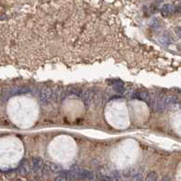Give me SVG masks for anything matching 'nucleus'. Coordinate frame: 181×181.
Listing matches in <instances>:
<instances>
[{"instance_id": "8", "label": "nucleus", "mask_w": 181, "mask_h": 181, "mask_svg": "<svg viewBox=\"0 0 181 181\" xmlns=\"http://www.w3.org/2000/svg\"><path fill=\"white\" fill-rule=\"evenodd\" d=\"M17 172L20 176H26L29 172V168L26 163H22L17 169Z\"/></svg>"}, {"instance_id": "18", "label": "nucleus", "mask_w": 181, "mask_h": 181, "mask_svg": "<svg viewBox=\"0 0 181 181\" xmlns=\"http://www.w3.org/2000/svg\"><path fill=\"white\" fill-rule=\"evenodd\" d=\"M175 32L177 33V35H178L179 38H180V27H177V28H175Z\"/></svg>"}, {"instance_id": "17", "label": "nucleus", "mask_w": 181, "mask_h": 181, "mask_svg": "<svg viewBox=\"0 0 181 181\" xmlns=\"http://www.w3.org/2000/svg\"><path fill=\"white\" fill-rule=\"evenodd\" d=\"M98 181H111L110 179V178L109 177H107V176H99V178H98Z\"/></svg>"}, {"instance_id": "5", "label": "nucleus", "mask_w": 181, "mask_h": 181, "mask_svg": "<svg viewBox=\"0 0 181 181\" xmlns=\"http://www.w3.org/2000/svg\"><path fill=\"white\" fill-rule=\"evenodd\" d=\"M92 96H93V91L90 90H84L80 92V97L82 98L83 101L84 102V104L89 107L92 101Z\"/></svg>"}, {"instance_id": "13", "label": "nucleus", "mask_w": 181, "mask_h": 181, "mask_svg": "<svg viewBox=\"0 0 181 181\" xmlns=\"http://www.w3.org/2000/svg\"><path fill=\"white\" fill-rule=\"evenodd\" d=\"M146 181H159V176L156 172L151 171L148 174L146 178Z\"/></svg>"}, {"instance_id": "20", "label": "nucleus", "mask_w": 181, "mask_h": 181, "mask_svg": "<svg viewBox=\"0 0 181 181\" xmlns=\"http://www.w3.org/2000/svg\"><path fill=\"white\" fill-rule=\"evenodd\" d=\"M125 181H129V180H125Z\"/></svg>"}, {"instance_id": "6", "label": "nucleus", "mask_w": 181, "mask_h": 181, "mask_svg": "<svg viewBox=\"0 0 181 181\" xmlns=\"http://www.w3.org/2000/svg\"><path fill=\"white\" fill-rule=\"evenodd\" d=\"M53 101L55 102H58L61 99H63V89L61 87H56L54 90H53Z\"/></svg>"}, {"instance_id": "10", "label": "nucleus", "mask_w": 181, "mask_h": 181, "mask_svg": "<svg viewBox=\"0 0 181 181\" xmlns=\"http://www.w3.org/2000/svg\"><path fill=\"white\" fill-rule=\"evenodd\" d=\"M102 99H103V95H102V93H101V91L97 90V91L93 92L92 100L94 101V102H95V104H96V105L101 104V101H102Z\"/></svg>"}, {"instance_id": "9", "label": "nucleus", "mask_w": 181, "mask_h": 181, "mask_svg": "<svg viewBox=\"0 0 181 181\" xmlns=\"http://www.w3.org/2000/svg\"><path fill=\"white\" fill-rule=\"evenodd\" d=\"M92 179V173L90 170L83 169L80 171L79 179Z\"/></svg>"}, {"instance_id": "19", "label": "nucleus", "mask_w": 181, "mask_h": 181, "mask_svg": "<svg viewBox=\"0 0 181 181\" xmlns=\"http://www.w3.org/2000/svg\"><path fill=\"white\" fill-rule=\"evenodd\" d=\"M161 181H171V179H170L169 176H164V177L161 179Z\"/></svg>"}, {"instance_id": "4", "label": "nucleus", "mask_w": 181, "mask_h": 181, "mask_svg": "<svg viewBox=\"0 0 181 181\" xmlns=\"http://www.w3.org/2000/svg\"><path fill=\"white\" fill-rule=\"evenodd\" d=\"M80 168L77 165H74L71 168V169L68 171L67 174V179L68 181H73L76 179H79V175H80Z\"/></svg>"}, {"instance_id": "7", "label": "nucleus", "mask_w": 181, "mask_h": 181, "mask_svg": "<svg viewBox=\"0 0 181 181\" xmlns=\"http://www.w3.org/2000/svg\"><path fill=\"white\" fill-rule=\"evenodd\" d=\"M172 9H173V6H172L171 5H169V4H165V5H163L162 7H161V10H160L162 16L167 17V16L172 12Z\"/></svg>"}, {"instance_id": "11", "label": "nucleus", "mask_w": 181, "mask_h": 181, "mask_svg": "<svg viewBox=\"0 0 181 181\" xmlns=\"http://www.w3.org/2000/svg\"><path fill=\"white\" fill-rule=\"evenodd\" d=\"M138 98L140 100H142V101H144L149 103V99H150V95H149V93L147 90H141L138 93Z\"/></svg>"}, {"instance_id": "14", "label": "nucleus", "mask_w": 181, "mask_h": 181, "mask_svg": "<svg viewBox=\"0 0 181 181\" xmlns=\"http://www.w3.org/2000/svg\"><path fill=\"white\" fill-rule=\"evenodd\" d=\"M60 173H61V175L58 176V177H56L54 181H68V179H67L68 171H63V170H62Z\"/></svg>"}, {"instance_id": "12", "label": "nucleus", "mask_w": 181, "mask_h": 181, "mask_svg": "<svg viewBox=\"0 0 181 181\" xmlns=\"http://www.w3.org/2000/svg\"><path fill=\"white\" fill-rule=\"evenodd\" d=\"M49 170L53 173H59L63 170L62 167L57 165V164H54V163H50L49 164Z\"/></svg>"}, {"instance_id": "2", "label": "nucleus", "mask_w": 181, "mask_h": 181, "mask_svg": "<svg viewBox=\"0 0 181 181\" xmlns=\"http://www.w3.org/2000/svg\"><path fill=\"white\" fill-rule=\"evenodd\" d=\"M161 101L166 108L168 106H175L177 104H179V98L174 95H166L163 98H161Z\"/></svg>"}, {"instance_id": "16", "label": "nucleus", "mask_w": 181, "mask_h": 181, "mask_svg": "<svg viewBox=\"0 0 181 181\" xmlns=\"http://www.w3.org/2000/svg\"><path fill=\"white\" fill-rule=\"evenodd\" d=\"M132 181H143V177L140 173L135 174L132 178Z\"/></svg>"}, {"instance_id": "15", "label": "nucleus", "mask_w": 181, "mask_h": 181, "mask_svg": "<svg viewBox=\"0 0 181 181\" xmlns=\"http://www.w3.org/2000/svg\"><path fill=\"white\" fill-rule=\"evenodd\" d=\"M110 179H111V181H121V177L119 176L118 172H114V174L112 175L111 178H110Z\"/></svg>"}, {"instance_id": "3", "label": "nucleus", "mask_w": 181, "mask_h": 181, "mask_svg": "<svg viewBox=\"0 0 181 181\" xmlns=\"http://www.w3.org/2000/svg\"><path fill=\"white\" fill-rule=\"evenodd\" d=\"M32 167L36 173L41 172L44 169V159L40 157H34L32 159Z\"/></svg>"}, {"instance_id": "1", "label": "nucleus", "mask_w": 181, "mask_h": 181, "mask_svg": "<svg viewBox=\"0 0 181 181\" xmlns=\"http://www.w3.org/2000/svg\"><path fill=\"white\" fill-rule=\"evenodd\" d=\"M52 97H53V90L49 87H44L40 90V94H39V98L40 101L44 103L47 104L52 101Z\"/></svg>"}]
</instances>
